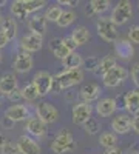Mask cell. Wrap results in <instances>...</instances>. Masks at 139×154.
Returning <instances> with one entry per match:
<instances>
[{
	"label": "cell",
	"mask_w": 139,
	"mask_h": 154,
	"mask_svg": "<svg viewBox=\"0 0 139 154\" xmlns=\"http://www.w3.org/2000/svg\"><path fill=\"white\" fill-rule=\"evenodd\" d=\"M36 117H39L45 125L54 123L59 117V111L49 102H42V103H39L36 106Z\"/></svg>",
	"instance_id": "6"
},
{
	"label": "cell",
	"mask_w": 139,
	"mask_h": 154,
	"mask_svg": "<svg viewBox=\"0 0 139 154\" xmlns=\"http://www.w3.org/2000/svg\"><path fill=\"white\" fill-rule=\"evenodd\" d=\"M0 154H20V152H19L16 143L8 142V140H6V142L3 143V146L0 148Z\"/></svg>",
	"instance_id": "35"
},
{
	"label": "cell",
	"mask_w": 139,
	"mask_h": 154,
	"mask_svg": "<svg viewBox=\"0 0 139 154\" xmlns=\"http://www.w3.org/2000/svg\"><path fill=\"white\" fill-rule=\"evenodd\" d=\"M84 80V69H64L53 75L51 93L59 94L62 89H68Z\"/></svg>",
	"instance_id": "1"
},
{
	"label": "cell",
	"mask_w": 139,
	"mask_h": 154,
	"mask_svg": "<svg viewBox=\"0 0 139 154\" xmlns=\"http://www.w3.org/2000/svg\"><path fill=\"white\" fill-rule=\"evenodd\" d=\"M131 17H133L131 2H128V0H121V2H118V5L113 8L110 20L115 23V26H121V25L127 23Z\"/></svg>",
	"instance_id": "3"
},
{
	"label": "cell",
	"mask_w": 139,
	"mask_h": 154,
	"mask_svg": "<svg viewBox=\"0 0 139 154\" xmlns=\"http://www.w3.org/2000/svg\"><path fill=\"white\" fill-rule=\"evenodd\" d=\"M6 97H8V99H9L11 102H14V105H16L17 102H19V100L22 99V94H20V89H16V91H12V93H11V94H8Z\"/></svg>",
	"instance_id": "38"
},
{
	"label": "cell",
	"mask_w": 139,
	"mask_h": 154,
	"mask_svg": "<svg viewBox=\"0 0 139 154\" xmlns=\"http://www.w3.org/2000/svg\"><path fill=\"white\" fill-rule=\"evenodd\" d=\"M3 3H5V2H2V3H0V5H3Z\"/></svg>",
	"instance_id": "51"
},
{
	"label": "cell",
	"mask_w": 139,
	"mask_h": 154,
	"mask_svg": "<svg viewBox=\"0 0 139 154\" xmlns=\"http://www.w3.org/2000/svg\"><path fill=\"white\" fill-rule=\"evenodd\" d=\"M2 100H3V96H2V94H0V102H2Z\"/></svg>",
	"instance_id": "48"
},
{
	"label": "cell",
	"mask_w": 139,
	"mask_h": 154,
	"mask_svg": "<svg viewBox=\"0 0 139 154\" xmlns=\"http://www.w3.org/2000/svg\"><path fill=\"white\" fill-rule=\"evenodd\" d=\"M94 109L100 117H110V116H113V112L118 109V102L111 97L100 99V100H97Z\"/></svg>",
	"instance_id": "13"
},
{
	"label": "cell",
	"mask_w": 139,
	"mask_h": 154,
	"mask_svg": "<svg viewBox=\"0 0 139 154\" xmlns=\"http://www.w3.org/2000/svg\"><path fill=\"white\" fill-rule=\"evenodd\" d=\"M42 43H43V37L39 35V34H25L22 38H20V48L25 53H36L42 48Z\"/></svg>",
	"instance_id": "10"
},
{
	"label": "cell",
	"mask_w": 139,
	"mask_h": 154,
	"mask_svg": "<svg viewBox=\"0 0 139 154\" xmlns=\"http://www.w3.org/2000/svg\"><path fill=\"white\" fill-rule=\"evenodd\" d=\"M0 63H2V53H0Z\"/></svg>",
	"instance_id": "49"
},
{
	"label": "cell",
	"mask_w": 139,
	"mask_h": 154,
	"mask_svg": "<svg viewBox=\"0 0 139 154\" xmlns=\"http://www.w3.org/2000/svg\"><path fill=\"white\" fill-rule=\"evenodd\" d=\"M116 65H118V63H116L115 56H105L104 59H99V65H97V68L94 69V74L102 77L105 72H108L113 66H116Z\"/></svg>",
	"instance_id": "25"
},
{
	"label": "cell",
	"mask_w": 139,
	"mask_h": 154,
	"mask_svg": "<svg viewBox=\"0 0 139 154\" xmlns=\"http://www.w3.org/2000/svg\"><path fill=\"white\" fill-rule=\"evenodd\" d=\"M104 154H124V151L119 148V146H113V148H108L104 151Z\"/></svg>",
	"instance_id": "42"
},
{
	"label": "cell",
	"mask_w": 139,
	"mask_h": 154,
	"mask_svg": "<svg viewBox=\"0 0 139 154\" xmlns=\"http://www.w3.org/2000/svg\"><path fill=\"white\" fill-rule=\"evenodd\" d=\"M62 42H64V45L68 48V51H70V53L76 51V45H74V42L71 40V37H65V38H62Z\"/></svg>",
	"instance_id": "39"
},
{
	"label": "cell",
	"mask_w": 139,
	"mask_h": 154,
	"mask_svg": "<svg viewBox=\"0 0 139 154\" xmlns=\"http://www.w3.org/2000/svg\"><path fill=\"white\" fill-rule=\"evenodd\" d=\"M91 114H93V106L90 103H85V102H79L71 109L73 123L74 125H84L88 119H91Z\"/></svg>",
	"instance_id": "7"
},
{
	"label": "cell",
	"mask_w": 139,
	"mask_h": 154,
	"mask_svg": "<svg viewBox=\"0 0 139 154\" xmlns=\"http://www.w3.org/2000/svg\"><path fill=\"white\" fill-rule=\"evenodd\" d=\"M115 51H116V56H119L124 60H130L134 56V46L127 38H118L115 42Z\"/></svg>",
	"instance_id": "17"
},
{
	"label": "cell",
	"mask_w": 139,
	"mask_h": 154,
	"mask_svg": "<svg viewBox=\"0 0 139 154\" xmlns=\"http://www.w3.org/2000/svg\"><path fill=\"white\" fill-rule=\"evenodd\" d=\"M74 20H76V12L73 9H67V11H62V14H60V17H59V20L56 23H57V26H60V28H67Z\"/></svg>",
	"instance_id": "28"
},
{
	"label": "cell",
	"mask_w": 139,
	"mask_h": 154,
	"mask_svg": "<svg viewBox=\"0 0 139 154\" xmlns=\"http://www.w3.org/2000/svg\"><path fill=\"white\" fill-rule=\"evenodd\" d=\"M82 65H84V57L76 51L70 53L65 59H62V66L65 69H81Z\"/></svg>",
	"instance_id": "22"
},
{
	"label": "cell",
	"mask_w": 139,
	"mask_h": 154,
	"mask_svg": "<svg viewBox=\"0 0 139 154\" xmlns=\"http://www.w3.org/2000/svg\"><path fill=\"white\" fill-rule=\"evenodd\" d=\"M62 9L59 5H53V6H48V9L45 11V14H43V17H45V20L46 22H57L59 20V17H60V14H62Z\"/></svg>",
	"instance_id": "31"
},
{
	"label": "cell",
	"mask_w": 139,
	"mask_h": 154,
	"mask_svg": "<svg viewBox=\"0 0 139 154\" xmlns=\"http://www.w3.org/2000/svg\"><path fill=\"white\" fill-rule=\"evenodd\" d=\"M20 94H22V99L23 100H27V102H34L36 99H39V91H37V88L36 85L31 82L28 85H25L22 89H20Z\"/></svg>",
	"instance_id": "26"
},
{
	"label": "cell",
	"mask_w": 139,
	"mask_h": 154,
	"mask_svg": "<svg viewBox=\"0 0 139 154\" xmlns=\"http://www.w3.org/2000/svg\"><path fill=\"white\" fill-rule=\"evenodd\" d=\"M6 142V137L3 136V134H0V148H2L3 146V143Z\"/></svg>",
	"instance_id": "46"
},
{
	"label": "cell",
	"mask_w": 139,
	"mask_h": 154,
	"mask_svg": "<svg viewBox=\"0 0 139 154\" xmlns=\"http://www.w3.org/2000/svg\"><path fill=\"white\" fill-rule=\"evenodd\" d=\"M100 86L96 85V83H87L81 88V91H79V96L82 99V102H85V103H93V102H96L100 96Z\"/></svg>",
	"instance_id": "15"
},
{
	"label": "cell",
	"mask_w": 139,
	"mask_h": 154,
	"mask_svg": "<svg viewBox=\"0 0 139 154\" xmlns=\"http://www.w3.org/2000/svg\"><path fill=\"white\" fill-rule=\"evenodd\" d=\"M57 5H67V6L74 8V6H77V5H79V2H77V0H59Z\"/></svg>",
	"instance_id": "41"
},
{
	"label": "cell",
	"mask_w": 139,
	"mask_h": 154,
	"mask_svg": "<svg viewBox=\"0 0 139 154\" xmlns=\"http://www.w3.org/2000/svg\"><path fill=\"white\" fill-rule=\"evenodd\" d=\"M127 75H128L127 69H125L124 66H121V65H116V66H113L108 72H105L102 75V82L107 88H116V86L122 85L125 80H127Z\"/></svg>",
	"instance_id": "5"
},
{
	"label": "cell",
	"mask_w": 139,
	"mask_h": 154,
	"mask_svg": "<svg viewBox=\"0 0 139 154\" xmlns=\"http://www.w3.org/2000/svg\"><path fill=\"white\" fill-rule=\"evenodd\" d=\"M74 148H76V142L73 139V134L68 130H60L51 143V151L54 154H65L73 151Z\"/></svg>",
	"instance_id": "2"
},
{
	"label": "cell",
	"mask_w": 139,
	"mask_h": 154,
	"mask_svg": "<svg viewBox=\"0 0 139 154\" xmlns=\"http://www.w3.org/2000/svg\"><path fill=\"white\" fill-rule=\"evenodd\" d=\"M8 38H6V35L2 32V31H0V49H2V48H5L6 45H8Z\"/></svg>",
	"instance_id": "43"
},
{
	"label": "cell",
	"mask_w": 139,
	"mask_h": 154,
	"mask_svg": "<svg viewBox=\"0 0 139 154\" xmlns=\"http://www.w3.org/2000/svg\"><path fill=\"white\" fill-rule=\"evenodd\" d=\"M131 130L139 134V114H136L134 117H131Z\"/></svg>",
	"instance_id": "40"
},
{
	"label": "cell",
	"mask_w": 139,
	"mask_h": 154,
	"mask_svg": "<svg viewBox=\"0 0 139 154\" xmlns=\"http://www.w3.org/2000/svg\"><path fill=\"white\" fill-rule=\"evenodd\" d=\"M124 108L130 114H139V89H131L124 97Z\"/></svg>",
	"instance_id": "19"
},
{
	"label": "cell",
	"mask_w": 139,
	"mask_h": 154,
	"mask_svg": "<svg viewBox=\"0 0 139 154\" xmlns=\"http://www.w3.org/2000/svg\"><path fill=\"white\" fill-rule=\"evenodd\" d=\"M116 142H118V137H116L115 133H111V131H105V133L100 134V137H99L100 146H104L105 149L116 146Z\"/></svg>",
	"instance_id": "27"
},
{
	"label": "cell",
	"mask_w": 139,
	"mask_h": 154,
	"mask_svg": "<svg viewBox=\"0 0 139 154\" xmlns=\"http://www.w3.org/2000/svg\"><path fill=\"white\" fill-rule=\"evenodd\" d=\"M16 146L20 154H40V145L27 134H23L17 139Z\"/></svg>",
	"instance_id": "11"
},
{
	"label": "cell",
	"mask_w": 139,
	"mask_h": 154,
	"mask_svg": "<svg viewBox=\"0 0 139 154\" xmlns=\"http://www.w3.org/2000/svg\"><path fill=\"white\" fill-rule=\"evenodd\" d=\"M22 3H23L25 11L28 12V16L33 14V12H36V11L42 9L46 5V2H43V0H22Z\"/></svg>",
	"instance_id": "30"
},
{
	"label": "cell",
	"mask_w": 139,
	"mask_h": 154,
	"mask_svg": "<svg viewBox=\"0 0 139 154\" xmlns=\"http://www.w3.org/2000/svg\"><path fill=\"white\" fill-rule=\"evenodd\" d=\"M82 126H84L85 133H87V134H90V136H94V134H97V133L100 131V123H99V120L94 119V117L88 119Z\"/></svg>",
	"instance_id": "32"
},
{
	"label": "cell",
	"mask_w": 139,
	"mask_h": 154,
	"mask_svg": "<svg viewBox=\"0 0 139 154\" xmlns=\"http://www.w3.org/2000/svg\"><path fill=\"white\" fill-rule=\"evenodd\" d=\"M33 83L36 85L37 91H39V96L43 97L46 94L51 93V85H53V75L49 74L48 71H39L36 72Z\"/></svg>",
	"instance_id": "8"
},
{
	"label": "cell",
	"mask_w": 139,
	"mask_h": 154,
	"mask_svg": "<svg viewBox=\"0 0 139 154\" xmlns=\"http://www.w3.org/2000/svg\"><path fill=\"white\" fill-rule=\"evenodd\" d=\"M113 133L116 134H127L131 130V116L128 114H119L111 120Z\"/></svg>",
	"instance_id": "14"
},
{
	"label": "cell",
	"mask_w": 139,
	"mask_h": 154,
	"mask_svg": "<svg viewBox=\"0 0 139 154\" xmlns=\"http://www.w3.org/2000/svg\"><path fill=\"white\" fill-rule=\"evenodd\" d=\"M90 8L93 9L94 14H104L110 8V2L108 0H93V2H90Z\"/></svg>",
	"instance_id": "33"
},
{
	"label": "cell",
	"mask_w": 139,
	"mask_h": 154,
	"mask_svg": "<svg viewBox=\"0 0 139 154\" xmlns=\"http://www.w3.org/2000/svg\"><path fill=\"white\" fill-rule=\"evenodd\" d=\"M49 49H51V53L57 57V59H65L68 54H70V51L68 48L64 45V42H62V38L60 37H56V38H51L49 40Z\"/></svg>",
	"instance_id": "23"
},
{
	"label": "cell",
	"mask_w": 139,
	"mask_h": 154,
	"mask_svg": "<svg viewBox=\"0 0 139 154\" xmlns=\"http://www.w3.org/2000/svg\"><path fill=\"white\" fill-rule=\"evenodd\" d=\"M97 65H99V59L97 57H88L87 60H84V65L82 66H85V69H88V71H93L94 72V69L97 68Z\"/></svg>",
	"instance_id": "36"
},
{
	"label": "cell",
	"mask_w": 139,
	"mask_h": 154,
	"mask_svg": "<svg viewBox=\"0 0 139 154\" xmlns=\"http://www.w3.org/2000/svg\"><path fill=\"white\" fill-rule=\"evenodd\" d=\"M0 20H2V12H0Z\"/></svg>",
	"instance_id": "50"
},
{
	"label": "cell",
	"mask_w": 139,
	"mask_h": 154,
	"mask_svg": "<svg viewBox=\"0 0 139 154\" xmlns=\"http://www.w3.org/2000/svg\"><path fill=\"white\" fill-rule=\"evenodd\" d=\"M71 40L74 42L76 46H82V45L88 43V40H90V31H88V28H85V26L74 28L71 32Z\"/></svg>",
	"instance_id": "24"
},
{
	"label": "cell",
	"mask_w": 139,
	"mask_h": 154,
	"mask_svg": "<svg viewBox=\"0 0 139 154\" xmlns=\"http://www.w3.org/2000/svg\"><path fill=\"white\" fill-rule=\"evenodd\" d=\"M34 65V60H33V56L30 53H25V51H20V53L16 56V60L12 62V68H14V71L20 72V74H25L31 71Z\"/></svg>",
	"instance_id": "12"
},
{
	"label": "cell",
	"mask_w": 139,
	"mask_h": 154,
	"mask_svg": "<svg viewBox=\"0 0 139 154\" xmlns=\"http://www.w3.org/2000/svg\"><path fill=\"white\" fill-rule=\"evenodd\" d=\"M128 154H139V151H133V152H128Z\"/></svg>",
	"instance_id": "47"
},
{
	"label": "cell",
	"mask_w": 139,
	"mask_h": 154,
	"mask_svg": "<svg viewBox=\"0 0 139 154\" xmlns=\"http://www.w3.org/2000/svg\"><path fill=\"white\" fill-rule=\"evenodd\" d=\"M96 29L100 38L105 42H116L118 40V26L110 20V17H100L96 22Z\"/></svg>",
	"instance_id": "4"
},
{
	"label": "cell",
	"mask_w": 139,
	"mask_h": 154,
	"mask_svg": "<svg viewBox=\"0 0 139 154\" xmlns=\"http://www.w3.org/2000/svg\"><path fill=\"white\" fill-rule=\"evenodd\" d=\"M17 89V77L12 72H5L0 77V94L8 96Z\"/></svg>",
	"instance_id": "18"
},
{
	"label": "cell",
	"mask_w": 139,
	"mask_h": 154,
	"mask_svg": "<svg viewBox=\"0 0 139 154\" xmlns=\"http://www.w3.org/2000/svg\"><path fill=\"white\" fill-rule=\"evenodd\" d=\"M130 75H131V80H133V83L139 88V63L133 65V68H131V71H130Z\"/></svg>",
	"instance_id": "37"
},
{
	"label": "cell",
	"mask_w": 139,
	"mask_h": 154,
	"mask_svg": "<svg viewBox=\"0 0 139 154\" xmlns=\"http://www.w3.org/2000/svg\"><path fill=\"white\" fill-rule=\"evenodd\" d=\"M85 14H87V16H93V14H94V12H93V9L90 8V5H88V6L85 8Z\"/></svg>",
	"instance_id": "45"
},
{
	"label": "cell",
	"mask_w": 139,
	"mask_h": 154,
	"mask_svg": "<svg viewBox=\"0 0 139 154\" xmlns=\"http://www.w3.org/2000/svg\"><path fill=\"white\" fill-rule=\"evenodd\" d=\"M2 125H3L5 128H11V126H14V123H12L9 119H6V117H3V122H2Z\"/></svg>",
	"instance_id": "44"
},
{
	"label": "cell",
	"mask_w": 139,
	"mask_h": 154,
	"mask_svg": "<svg viewBox=\"0 0 139 154\" xmlns=\"http://www.w3.org/2000/svg\"><path fill=\"white\" fill-rule=\"evenodd\" d=\"M127 40L133 45V43H137L139 45V26L134 25L128 29V34H127Z\"/></svg>",
	"instance_id": "34"
},
{
	"label": "cell",
	"mask_w": 139,
	"mask_h": 154,
	"mask_svg": "<svg viewBox=\"0 0 139 154\" xmlns=\"http://www.w3.org/2000/svg\"><path fill=\"white\" fill-rule=\"evenodd\" d=\"M25 130H27V133L31 134L33 137L42 139L46 134V125L39 117H30L27 120V128H25Z\"/></svg>",
	"instance_id": "16"
},
{
	"label": "cell",
	"mask_w": 139,
	"mask_h": 154,
	"mask_svg": "<svg viewBox=\"0 0 139 154\" xmlns=\"http://www.w3.org/2000/svg\"><path fill=\"white\" fill-rule=\"evenodd\" d=\"M0 31H2L8 40H12L17 35V22L12 17H2L0 20Z\"/></svg>",
	"instance_id": "21"
},
{
	"label": "cell",
	"mask_w": 139,
	"mask_h": 154,
	"mask_svg": "<svg viewBox=\"0 0 139 154\" xmlns=\"http://www.w3.org/2000/svg\"><path fill=\"white\" fill-rule=\"evenodd\" d=\"M5 117L9 119L12 123H16V122H22V120H28L31 117V112H30L28 106L16 103V105H11V106L6 108Z\"/></svg>",
	"instance_id": "9"
},
{
	"label": "cell",
	"mask_w": 139,
	"mask_h": 154,
	"mask_svg": "<svg viewBox=\"0 0 139 154\" xmlns=\"http://www.w3.org/2000/svg\"><path fill=\"white\" fill-rule=\"evenodd\" d=\"M11 14L14 16L16 19H19V20H25L28 17V12L25 11L22 0H16V2L11 3Z\"/></svg>",
	"instance_id": "29"
},
{
	"label": "cell",
	"mask_w": 139,
	"mask_h": 154,
	"mask_svg": "<svg viewBox=\"0 0 139 154\" xmlns=\"http://www.w3.org/2000/svg\"><path fill=\"white\" fill-rule=\"evenodd\" d=\"M46 25H48V22L45 20V17L39 16V14H34L28 19V28L33 34H39L43 37V34L46 32Z\"/></svg>",
	"instance_id": "20"
}]
</instances>
